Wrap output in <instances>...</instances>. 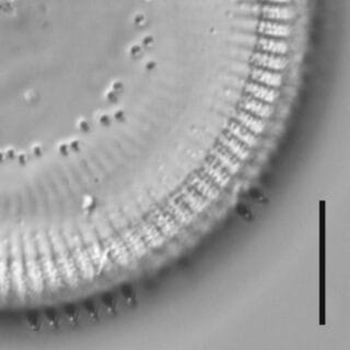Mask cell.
Returning <instances> with one entry per match:
<instances>
[{
    "label": "cell",
    "mask_w": 350,
    "mask_h": 350,
    "mask_svg": "<svg viewBox=\"0 0 350 350\" xmlns=\"http://www.w3.org/2000/svg\"><path fill=\"white\" fill-rule=\"evenodd\" d=\"M211 156H213V158L216 159L217 162L224 169L227 170V172H229L230 174H234L240 169V162L237 161V158L233 154H231V153L228 152L227 148L224 147L222 145L213 149Z\"/></svg>",
    "instance_id": "5"
},
{
    "label": "cell",
    "mask_w": 350,
    "mask_h": 350,
    "mask_svg": "<svg viewBox=\"0 0 350 350\" xmlns=\"http://www.w3.org/2000/svg\"><path fill=\"white\" fill-rule=\"evenodd\" d=\"M235 118L240 122L244 127L253 131L255 134H260L264 131V124L262 120L253 118L252 115L246 114L245 112H239L235 115Z\"/></svg>",
    "instance_id": "13"
},
{
    "label": "cell",
    "mask_w": 350,
    "mask_h": 350,
    "mask_svg": "<svg viewBox=\"0 0 350 350\" xmlns=\"http://www.w3.org/2000/svg\"><path fill=\"white\" fill-rule=\"evenodd\" d=\"M242 1H251V3H253L254 0H242ZM255 1H265V3H289L290 0H255Z\"/></svg>",
    "instance_id": "14"
},
{
    "label": "cell",
    "mask_w": 350,
    "mask_h": 350,
    "mask_svg": "<svg viewBox=\"0 0 350 350\" xmlns=\"http://www.w3.org/2000/svg\"><path fill=\"white\" fill-rule=\"evenodd\" d=\"M238 14L243 16H256L262 19L275 20V21H289L295 16V12L289 7H282L276 5H262V3H240L235 8Z\"/></svg>",
    "instance_id": "1"
},
{
    "label": "cell",
    "mask_w": 350,
    "mask_h": 350,
    "mask_svg": "<svg viewBox=\"0 0 350 350\" xmlns=\"http://www.w3.org/2000/svg\"><path fill=\"white\" fill-rule=\"evenodd\" d=\"M204 172L211 178L213 183L220 187H224L229 183L230 178L227 171H224V167L217 162L215 158L206 162L204 165Z\"/></svg>",
    "instance_id": "6"
},
{
    "label": "cell",
    "mask_w": 350,
    "mask_h": 350,
    "mask_svg": "<svg viewBox=\"0 0 350 350\" xmlns=\"http://www.w3.org/2000/svg\"><path fill=\"white\" fill-rule=\"evenodd\" d=\"M251 77L255 81L271 85V87H278L282 85V77L276 72H269L262 69H253L251 71Z\"/></svg>",
    "instance_id": "12"
},
{
    "label": "cell",
    "mask_w": 350,
    "mask_h": 350,
    "mask_svg": "<svg viewBox=\"0 0 350 350\" xmlns=\"http://www.w3.org/2000/svg\"><path fill=\"white\" fill-rule=\"evenodd\" d=\"M244 89H245L246 92L250 93L251 96L258 98L260 101L268 102V103H271V102L275 101V98L278 96V93H277L276 91L271 90V89H268V88L262 87V85H256V83H252V82L245 83Z\"/></svg>",
    "instance_id": "10"
},
{
    "label": "cell",
    "mask_w": 350,
    "mask_h": 350,
    "mask_svg": "<svg viewBox=\"0 0 350 350\" xmlns=\"http://www.w3.org/2000/svg\"><path fill=\"white\" fill-rule=\"evenodd\" d=\"M228 131H229L230 135H232L234 138L240 140L241 142H243L244 145L247 146V147H253L257 144L256 137H254L251 131H247L245 127L240 125V124L231 122L228 125Z\"/></svg>",
    "instance_id": "9"
},
{
    "label": "cell",
    "mask_w": 350,
    "mask_h": 350,
    "mask_svg": "<svg viewBox=\"0 0 350 350\" xmlns=\"http://www.w3.org/2000/svg\"><path fill=\"white\" fill-rule=\"evenodd\" d=\"M232 40L237 43L246 45V46L255 47V49L264 51V52L273 53V54L287 53V44L280 40H275V38H267L264 36L246 34V33H237L232 36Z\"/></svg>",
    "instance_id": "3"
},
{
    "label": "cell",
    "mask_w": 350,
    "mask_h": 350,
    "mask_svg": "<svg viewBox=\"0 0 350 350\" xmlns=\"http://www.w3.org/2000/svg\"><path fill=\"white\" fill-rule=\"evenodd\" d=\"M220 142L224 147L227 148L231 151L235 158H239L240 160H245L249 157V150H246L245 146L242 145L237 138L227 133L226 135L220 136Z\"/></svg>",
    "instance_id": "8"
},
{
    "label": "cell",
    "mask_w": 350,
    "mask_h": 350,
    "mask_svg": "<svg viewBox=\"0 0 350 350\" xmlns=\"http://www.w3.org/2000/svg\"><path fill=\"white\" fill-rule=\"evenodd\" d=\"M240 107L260 118H269L273 113V109L269 105L252 98H244L243 101L241 102Z\"/></svg>",
    "instance_id": "11"
},
{
    "label": "cell",
    "mask_w": 350,
    "mask_h": 350,
    "mask_svg": "<svg viewBox=\"0 0 350 350\" xmlns=\"http://www.w3.org/2000/svg\"><path fill=\"white\" fill-rule=\"evenodd\" d=\"M250 55V62L258 67L282 70L287 66V59L282 56L262 54V53H247Z\"/></svg>",
    "instance_id": "4"
},
{
    "label": "cell",
    "mask_w": 350,
    "mask_h": 350,
    "mask_svg": "<svg viewBox=\"0 0 350 350\" xmlns=\"http://www.w3.org/2000/svg\"><path fill=\"white\" fill-rule=\"evenodd\" d=\"M193 184H194L195 189L202 196L206 197L207 200H215L219 195V189L216 184H213L211 178L205 172H202V175L195 176Z\"/></svg>",
    "instance_id": "7"
},
{
    "label": "cell",
    "mask_w": 350,
    "mask_h": 350,
    "mask_svg": "<svg viewBox=\"0 0 350 350\" xmlns=\"http://www.w3.org/2000/svg\"><path fill=\"white\" fill-rule=\"evenodd\" d=\"M234 25L242 30L260 33L264 36H276V38H286L290 36V27L278 22L245 18V19L237 20Z\"/></svg>",
    "instance_id": "2"
}]
</instances>
